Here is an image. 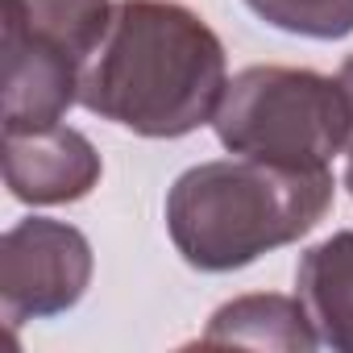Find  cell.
<instances>
[{"mask_svg": "<svg viewBox=\"0 0 353 353\" xmlns=\"http://www.w3.org/2000/svg\"><path fill=\"white\" fill-rule=\"evenodd\" d=\"M225 88V46L200 13L179 0H117L79 104L137 137H188L216 117Z\"/></svg>", "mask_w": 353, "mask_h": 353, "instance_id": "obj_1", "label": "cell"}, {"mask_svg": "<svg viewBox=\"0 0 353 353\" xmlns=\"http://www.w3.org/2000/svg\"><path fill=\"white\" fill-rule=\"evenodd\" d=\"M332 170L274 166L258 158H216L183 170L166 192V233L179 258L204 274H225L299 241L332 208Z\"/></svg>", "mask_w": 353, "mask_h": 353, "instance_id": "obj_2", "label": "cell"}, {"mask_svg": "<svg viewBox=\"0 0 353 353\" xmlns=\"http://www.w3.org/2000/svg\"><path fill=\"white\" fill-rule=\"evenodd\" d=\"M349 96L341 79L307 67H245L229 79L212 129L229 154L324 170L349 141Z\"/></svg>", "mask_w": 353, "mask_h": 353, "instance_id": "obj_3", "label": "cell"}, {"mask_svg": "<svg viewBox=\"0 0 353 353\" xmlns=\"http://www.w3.org/2000/svg\"><path fill=\"white\" fill-rule=\"evenodd\" d=\"M92 270V241L75 225L50 216L17 221L0 237V312L13 328L63 316L83 299Z\"/></svg>", "mask_w": 353, "mask_h": 353, "instance_id": "obj_4", "label": "cell"}, {"mask_svg": "<svg viewBox=\"0 0 353 353\" xmlns=\"http://www.w3.org/2000/svg\"><path fill=\"white\" fill-rule=\"evenodd\" d=\"M100 154L71 125L5 133V188L21 204H75L100 183Z\"/></svg>", "mask_w": 353, "mask_h": 353, "instance_id": "obj_5", "label": "cell"}, {"mask_svg": "<svg viewBox=\"0 0 353 353\" xmlns=\"http://www.w3.org/2000/svg\"><path fill=\"white\" fill-rule=\"evenodd\" d=\"M112 26V0H5L0 46H30L92 63Z\"/></svg>", "mask_w": 353, "mask_h": 353, "instance_id": "obj_6", "label": "cell"}, {"mask_svg": "<svg viewBox=\"0 0 353 353\" xmlns=\"http://www.w3.org/2000/svg\"><path fill=\"white\" fill-rule=\"evenodd\" d=\"M295 295L320 345L353 353V229L324 237L299 258Z\"/></svg>", "mask_w": 353, "mask_h": 353, "instance_id": "obj_7", "label": "cell"}, {"mask_svg": "<svg viewBox=\"0 0 353 353\" xmlns=\"http://www.w3.org/2000/svg\"><path fill=\"white\" fill-rule=\"evenodd\" d=\"M200 345H250V349H287L307 353L320 345L299 295H241L212 312Z\"/></svg>", "mask_w": 353, "mask_h": 353, "instance_id": "obj_8", "label": "cell"}, {"mask_svg": "<svg viewBox=\"0 0 353 353\" xmlns=\"http://www.w3.org/2000/svg\"><path fill=\"white\" fill-rule=\"evenodd\" d=\"M245 9L283 34L316 42H336L353 34V0H245Z\"/></svg>", "mask_w": 353, "mask_h": 353, "instance_id": "obj_9", "label": "cell"}, {"mask_svg": "<svg viewBox=\"0 0 353 353\" xmlns=\"http://www.w3.org/2000/svg\"><path fill=\"white\" fill-rule=\"evenodd\" d=\"M341 88H345V96H349V117H353V59H345L341 63ZM345 188H349V196H353V121H349V141H345Z\"/></svg>", "mask_w": 353, "mask_h": 353, "instance_id": "obj_10", "label": "cell"}]
</instances>
